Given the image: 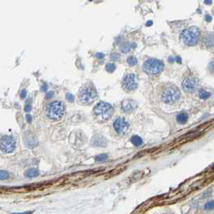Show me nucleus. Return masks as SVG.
Listing matches in <instances>:
<instances>
[{
  "mask_svg": "<svg viewBox=\"0 0 214 214\" xmlns=\"http://www.w3.org/2000/svg\"><path fill=\"white\" fill-rule=\"evenodd\" d=\"M203 44L207 47H211L214 46V34L209 32L206 33L202 38Z\"/></svg>",
  "mask_w": 214,
  "mask_h": 214,
  "instance_id": "obj_14",
  "label": "nucleus"
},
{
  "mask_svg": "<svg viewBox=\"0 0 214 214\" xmlns=\"http://www.w3.org/2000/svg\"><path fill=\"white\" fill-rule=\"evenodd\" d=\"M115 65L114 64H112V63H110V64H107V65H106V70L108 71L109 72H114L115 70Z\"/></svg>",
  "mask_w": 214,
  "mask_h": 214,
  "instance_id": "obj_24",
  "label": "nucleus"
},
{
  "mask_svg": "<svg viewBox=\"0 0 214 214\" xmlns=\"http://www.w3.org/2000/svg\"><path fill=\"white\" fill-rule=\"evenodd\" d=\"M16 146V140L12 136L4 135L0 139V150L3 153H11L15 151Z\"/></svg>",
  "mask_w": 214,
  "mask_h": 214,
  "instance_id": "obj_9",
  "label": "nucleus"
},
{
  "mask_svg": "<svg viewBox=\"0 0 214 214\" xmlns=\"http://www.w3.org/2000/svg\"><path fill=\"white\" fill-rule=\"evenodd\" d=\"M138 104L135 100L125 99L121 103V110L126 114H131L137 109Z\"/></svg>",
  "mask_w": 214,
  "mask_h": 214,
  "instance_id": "obj_11",
  "label": "nucleus"
},
{
  "mask_svg": "<svg viewBox=\"0 0 214 214\" xmlns=\"http://www.w3.org/2000/svg\"><path fill=\"white\" fill-rule=\"evenodd\" d=\"M52 95H53V93H47V96H46V98L47 99H49V98H51V97H52Z\"/></svg>",
  "mask_w": 214,
  "mask_h": 214,
  "instance_id": "obj_31",
  "label": "nucleus"
},
{
  "mask_svg": "<svg viewBox=\"0 0 214 214\" xmlns=\"http://www.w3.org/2000/svg\"><path fill=\"white\" fill-rule=\"evenodd\" d=\"M107 139L105 136L101 135H96L92 138L91 139V143L93 146L97 147H104L107 145Z\"/></svg>",
  "mask_w": 214,
  "mask_h": 214,
  "instance_id": "obj_13",
  "label": "nucleus"
},
{
  "mask_svg": "<svg viewBox=\"0 0 214 214\" xmlns=\"http://www.w3.org/2000/svg\"><path fill=\"white\" fill-rule=\"evenodd\" d=\"M9 177V173L7 171L0 170V180H7Z\"/></svg>",
  "mask_w": 214,
  "mask_h": 214,
  "instance_id": "obj_23",
  "label": "nucleus"
},
{
  "mask_svg": "<svg viewBox=\"0 0 214 214\" xmlns=\"http://www.w3.org/2000/svg\"><path fill=\"white\" fill-rule=\"evenodd\" d=\"M181 98L180 89L172 83L163 84L160 89V99L165 104L173 105Z\"/></svg>",
  "mask_w": 214,
  "mask_h": 214,
  "instance_id": "obj_1",
  "label": "nucleus"
},
{
  "mask_svg": "<svg viewBox=\"0 0 214 214\" xmlns=\"http://www.w3.org/2000/svg\"><path fill=\"white\" fill-rule=\"evenodd\" d=\"M200 81L193 75H188L185 77L182 81V87L188 93H194L199 89Z\"/></svg>",
  "mask_w": 214,
  "mask_h": 214,
  "instance_id": "obj_8",
  "label": "nucleus"
},
{
  "mask_svg": "<svg viewBox=\"0 0 214 214\" xmlns=\"http://www.w3.org/2000/svg\"><path fill=\"white\" fill-rule=\"evenodd\" d=\"M65 113V106L62 101H54L49 103L45 109V114L49 119L57 121L61 119Z\"/></svg>",
  "mask_w": 214,
  "mask_h": 214,
  "instance_id": "obj_4",
  "label": "nucleus"
},
{
  "mask_svg": "<svg viewBox=\"0 0 214 214\" xmlns=\"http://www.w3.org/2000/svg\"><path fill=\"white\" fill-rule=\"evenodd\" d=\"M210 96H211V93L206 91V90L201 89L199 91V97L201 99H208V98H209Z\"/></svg>",
  "mask_w": 214,
  "mask_h": 214,
  "instance_id": "obj_19",
  "label": "nucleus"
},
{
  "mask_svg": "<svg viewBox=\"0 0 214 214\" xmlns=\"http://www.w3.org/2000/svg\"><path fill=\"white\" fill-rule=\"evenodd\" d=\"M119 57L120 56L118 54V53H113V54L111 55V59L114 60V61H118V60H119Z\"/></svg>",
  "mask_w": 214,
  "mask_h": 214,
  "instance_id": "obj_27",
  "label": "nucleus"
},
{
  "mask_svg": "<svg viewBox=\"0 0 214 214\" xmlns=\"http://www.w3.org/2000/svg\"><path fill=\"white\" fill-rule=\"evenodd\" d=\"M23 142L25 146L28 148H35L38 146V140L36 136L32 133H26L23 136Z\"/></svg>",
  "mask_w": 214,
  "mask_h": 214,
  "instance_id": "obj_12",
  "label": "nucleus"
},
{
  "mask_svg": "<svg viewBox=\"0 0 214 214\" xmlns=\"http://www.w3.org/2000/svg\"><path fill=\"white\" fill-rule=\"evenodd\" d=\"M139 80L135 73H128L123 77L122 81V86L126 92H132L138 88Z\"/></svg>",
  "mask_w": 214,
  "mask_h": 214,
  "instance_id": "obj_7",
  "label": "nucleus"
},
{
  "mask_svg": "<svg viewBox=\"0 0 214 214\" xmlns=\"http://www.w3.org/2000/svg\"><path fill=\"white\" fill-rule=\"evenodd\" d=\"M213 209H214V201H208V202L205 205V206H204V209L208 210V211Z\"/></svg>",
  "mask_w": 214,
  "mask_h": 214,
  "instance_id": "obj_22",
  "label": "nucleus"
},
{
  "mask_svg": "<svg viewBox=\"0 0 214 214\" xmlns=\"http://www.w3.org/2000/svg\"><path fill=\"white\" fill-rule=\"evenodd\" d=\"M32 213V212H19V213H13V214H31Z\"/></svg>",
  "mask_w": 214,
  "mask_h": 214,
  "instance_id": "obj_33",
  "label": "nucleus"
},
{
  "mask_svg": "<svg viewBox=\"0 0 214 214\" xmlns=\"http://www.w3.org/2000/svg\"><path fill=\"white\" fill-rule=\"evenodd\" d=\"M164 64L158 59H147L142 65V70L149 76H156L162 72Z\"/></svg>",
  "mask_w": 214,
  "mask_h": 214,
  "instance_id": "obj_6",
  "label": "nucleus"
},
{
  "mask_svg": "<svg viewBox=\"0 0 214 214\" xmlns=\"http://www.w3.org/2000/svg\"><path fill=\"white\" fill-rule=\"evenodd\" d=\"M97 89L91 82L85 84L80 89L78 92L79 102L85 106L91 105L97 98Z\"/></svg>",
  "mask_w": 214,
  "mask_h": 214,
  "instance_id": "obj_2",
  "label": "nucleus"
},
{
  "mask_svg": "<svg viewBox=\"0 0 214 214\" xmlns=\"http://www.w3.org/2000/svg\"><path fill=\"white\" fill-rule=\"evenodd\" d=\"M26 120L28 123H31L32 122V117L31 114H27L26 115Z\"/></svg>",
  "mask_w": 214,
  "mask_h": 214,
  "instance_id": "obj_30",
  "label": "nucleus"
},
{
  "mask_svg": "<svg viewBox=\"0 0 214 214\" xmlns=\"http://www.w3.org/2000/svg\"><path fill=\"white\" fill-rule=\"evenodd\" d=\"M40 175V171L36 168H29L25 171L24 176L27 178H35Z\"/></svg>",
  "mask_w": 214,
  "mask_h": 214,
  "instance_id": "obj_15",
  "label": "nucleus"
},
{
  "mask_svg": "<svg viewBox=\"0 0 214 214\" xmlns=\"http://www.w3.org/2000/svg\"><path fill=\"white\" fill-rule=\"evenodd\" d=\"M206 21H209V22H210V21L212 20V18H211V16H206Z\"/></svg>",
  "mask_w": 214,
  "mask_h": 214,
  "instance_id": "obj_32",
  "label": "nucleus"
},
{
  "mask_svg": "<svg viewBox=\"0 0 214 214\" xmlns=\"http://www.w3.org/2000/svg\"><path fill=\"white\" fill-rule=\"evenodd\" d=\"M26 95H27V92H26V90H25V89L21 90L20 97H21V98H22V99H24L25 97H26Z\"/></svg>",
  "mask_w": 214,
  "mask_h": 214,
  "instance_id": "obj_28",
  "label": "nucleus"
},
{
  "mask_svg": "<svg viewBox=\"0 0 214 214\" xmlns=\"http://www.w3.org/2000/svg\"><path fill=\"white\" fill-rule=\"evenodd\" d=\"M93 115L98 122L108 121L114 114V107L110 103L100 101L93 108Z\"/></svg>",
  "mask_w": 214,
  "mask_h": 214,
  "instance_id": "obj_3",
  "label": "nucleus"
},
{
  "mask_svg": "<svg viewBox=\"0 0 214 214\" xmlns=\"http://www.w3.org/2000/svg\"><path fill=\"white\" fill-rule=\"evenodd\" d=\"M127 63H128V65H131V66H135V65H137V63H138V60H137V58L135 57V56H130L127 58Z\"/></svg>",
  "mask_w": 214,
  "mask_h": 214,
  "instance_id": "obj_21",
  "label": "nucleus"
},
{
  "mask_svg": "<svg viewBox=\"0 0 214 214\" xmlns=\"http://www.w3.org/2000/svg\"><path fill=\"white\" fill-rule=\"evenodd\" d=\"M209 72L214 75V61L210 62L209 65Z\"/></svg>",
  "mask_w": 214,
  "mask_h": 214,
  "instance_id": "obj_25",
  "label": "nucleus"
},
{
  "mask_svg": "<svg viewBox=\"0 0 214 214\" xmlns=\"http://www.w3.org/2000/svg\"><path fill=\"white\" fill-rule=\"evenodd\" d=\"M24 111H26V112H30V111H32V106L29 105V104H27L24 107Z\"/></svg>",
  "mask_w": 214,
  "mask_h": 214,
  "instance_id": "obj_29",
  "label": "nucleus"
},
{
  "mask_svg": "<svg viewBox=\"0 0 214 214\" xmlns=\"http://www.w3.org/2000/svg\"><path fill=\"white\" fill-rule=\"evenodd\" d=\"M66 97H67L68 101H70V102H73V101H74V96H72V95L70 94V93H67Z\"/></svg>",
  "mask_w": 214,
  "mask_h": 214,
  "instance_id": "obj_26",
  "label": "nucleus"
},
{
  "mask_svg": "<svg viewBox=\"0 0 214 214\" xmlns=\"http://www.w3.org/2000/svg\"><path fill=\"white\" fill-rule=\"evenodd\" d=\"M131 143L135 146H142L143 143V140L141 137H139V135H133L131 138Z\"/></svg>",
  "mask_w": 214,
  "mask_h": 214,
  "instance_id": "obj_17",
  "label": "nucleus"
},
{
  "mask_svg": "<svg viewBox=\"0 0 214 214\" xmlns=\"http://www.w3.org/2000/svg\"><path fill=\"white\" fill-rule=\"evenodd\" d=\"M205 2L206 4H211V3H212V1H211V0H205Z\"/></svg>",
  "mask_w": 214,
  "mask_h": 214,
  "instance_id": "obj_34",
  "label": "nucleus"
},
{
  "mask_svg": "<svg viewBox=\"0 0 214 214\" xmlns=\"http://www.w3.org/2000/svg\"><path fill=\"white\" fill-rule=\"evenodd\" d=\"M113 127L118 135H126L130 130V123L126 118L118 117L113 122Z\"/></svg>",
  "mask_w": 214,
  "mask_h": 214,
  "instance_id": "obj_10",
  "label": "nucleus"
},
{
  "mask_svg": "<svg viewBox=\"0 0 214 214\" xmlns=\"http://www.w3.org/2000/svg\"><path fill=\"white\" fill-rule=\"evenodd\" d=\"M188 120V114L185 112L180 113V114H179L177 115V117H176V121L180 124L186 123Z\"/></svg>",
  "mask_w": 214,
  "mask_h": 214,
  "instance_id": "obj_16",
  "label": "nucleus"
},
{
  "mask_svg": "<svg viewBox=\"0 0 214 214\" xmlns=\"http://www.w3.org/2000/svg\"><path fill=\"white\" fill-rule=\"evenodd\" d=\"M180 38L186 45H196L201 38V32L198 27H190L184 29L180 35Z\"/></svg>",
  "mask_w": 214,
  "mask_h": 214,
  "instance_id": "obj_5",
  "label": "nucleus"
},
{
  "mask_svg": "<svg viewBox=\"0 0 214 214\" xmlns=\"http://www.w3.org/2000/svg\"><path fill=\"white\" fill-rule=\"evenodd\" d=\"M135 44H122V46H121V51H122V52L126 53V52H130L132 48H135Z\"/></svg>",
  "mask_w": 214,
  "mask_h": 214,
  "instance_id": "obj_18",
  "label": "nucleus"
},
{
  "mask_svg": "<svg viewBox=\"0 0 214 214\" xmlns=\"http://www.w3.org/2000/svg\"><path fill=\"white\" fill-rule=\"evenodd\" d=\"M108 158L109 156L107 154H100L95 157V161L96 162H104V161L108 160Z\"/></svg>",
  "mask_w": 214,
  "mask_h": 214,
  "instance_id": "obj_20",
  "label": "nucleus"
}]
</instances>
